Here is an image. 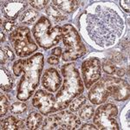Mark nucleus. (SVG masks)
Here are the masks:
<instances>
[{"mask_svg":"<svg viewBox=\"0 0 130 130\" xmlns=\"http://www.w3.org/2000/svg\"><path fill=\"white\" fill-rule=\"evenodd\" d=\"M86 28L90 38L101 47H109L121 37L124 24L121 16L103 5H98L94 11L86 15Z\"/></svg>","mask_w":130,"mask_h":130,"instance_id":"f257e3e1","label":"nucleus"},{"mask_svg":"<svg viewBox=\"0 0 130 130\" xmlns=\"http://www.w3.org/2000/svg\"><path fill=\"white\" fill-rule=\"evenodd\" d=\"M129 90L130 87L127 82L105 76L90 89L89 99L96 105L104 103L110 96L116 101H126L129 98Z\"/></svg>","mask_w":130,"mask_h":130,"instance_id":"f03ea898","label":"nucleus"},{"mask_svg":"<svg viewBox=\"0 0 130 130\" xmlns=\"http://www.w3.org/2000/svg\"><path fill=\"white\" fill-rule=\"evenodd\" d=\"M43 68V56L37 53L30 58L24 60L23 67V76L18 88V100L25 102L33 95L38 86L42 71Z\"/></svg>","mask_w":130,"mask_h":130,"instance_id":"7ed1b4c3","label":"nucleus"},{"mask_svg":"<svg viewBox=\"0 0 130 130\" xmlns=\"http://www.w3.org/2000/svg\"><path fill=\"white\" fill-rule=\"evenodd\" d=\"M62 74L64 77L63 85L58 91L56 100L62 110L70 105L72 100L83 93L84 86L75 63L63 65Z\"/></svg>","mask_w":130,"mask_h":130,"instance_id":"20e7f679","label":"nucleus"},{"mask_svg":"<svg viewBox=\"0 0 130 130\" xmlns=\"http://www.w3.org/2000/svg\"><path fill=\"white\" fill-rule=\"evenodd\" d=\"M37 44L44 50H48L57 44L62 36V29L58 25L52 26L50 20L41 17L32 29Z\"/></svg>","mask_w":130,"mask_h":130,"instance_id":"39448f33","label":"nucleus"},{"mask_svg":"<svg viewBox=\"0 0 130 130\" xmlns=\"http://www.w3.org/2000/svg\"><path fill=\"white\" fill-rule=\"evenodd\" d=\"M62 38L66 47V50L62 54L63 61L76 60L86 53V47L82 43L78 32L72 25L65 24L62 27Z\"/></svg>","mask_w":130,"mask_h":130,"instance_id":"423d86ee","label":"nucleus"},{"mask_svg":"<svg viewBox=\"0 0 130 130\" xmlns=\"http://www.w3.org/2000/svg\"><path fill=\"white\" fill-rule=\"evenodd\" d=\"M17 55L21 57L30 56L37 50V46L31 38L30 31L27 27L22 26L12 31L9 37Z\"/></svg>","mask_w":130,"mask_h":130,"instance_id":"0eeeda50","label":"nucleus"},{"mask_svg":"<svg viewBox=\"0 0 130 130\" xmlns=\"http://www.w3.org/2000/svg\"><path fill=\"white\" fill-rule=\"evenodd\" d=\"M81 121L79 118L69 111H62L58 114L51 115L45 120L43 129L71 130L79 127Z\"/></svg>","mask_w":130,"mask_h":130,"instance_id":"6e6552de","label":"nucleus"},{"mask_svg":"<svg viewBox=\"0 0 130 130\" xmlns=\"http://www.w3.org/2000/svg\"><path fill=\"white\" fill-rule=\"evenodd\" d=\"M117 114H118V109L114 104L108 103L101 106L97 108L94 116V123L97 126V128L99 129L117 130L120 128L115 120V116Z\"/></svg>","mask_w":130,"mask_h":130,"instance_id":"1a4fd4ad","label":"nucleus"},{"mask_svg":"<svg viewBox=\"0 0 130 130\" xmlns=\"http://www.w3.org/2000/svg\"><path fill=\"white\" fill-rule=\"evenodd\" d=\"M33 106L37 108L42 114L48 115L62 110L56 98L50 93H47L43 90H38L35 94L32 100Z\"/></svg>","mask_w":130,"mask_h":130,"instance_id":"9d476101","label":"nucleus"},{"mask_svg":"<svg viewBox=\"0 0 130 130\" xmlns=\"http://www.w3.org/2000/svg\"><path fill=\"white\" fill-rule=\"evenodd\" d=\"M83 80L87 89H89L101 76V62L97 58H89L82 65Z\"/></svg>","mask_w":130,"mask_h":130,"instance_id":"9b49d317","label":"nucleus"},{"mask_svg":"<svg viewBox=\"0 0 130 130\" xmlns=\"http://www.w3.org/2000/svg\"><path fill=\"white\" fill-rule=\"evenodd\" d=\"M62 83V78L55 69H48L43 76V86L50 92H56Z\"/></svg>","mask_w":130,"mask_h":130,"instance_id":"f8f14e48","label":"nucleus"},{"mask_svg":"<svg viewBox=\"0 0 130 130\" xmlns=\"http://www.w3.org/2000/svg\"><path fill=\"white\" fill-rule=\"evenodd\" d=\"M26 6L24 1H9L4 4L2 6V13L5 18L10 20H14L24 12V9Z\"/></svg>","mask_w":130,"mask_h":130,"instance_id":"ddd939ff","label":"nucleus"},{"mask_svg":"<svg viewBox=\"0 0 130 130\" xmlns=\"http://www.w3.org/2000/svg\"><path fill=\"white\" fill-rule=\"evenodd\" d=\"M53 5L56 6L58 10H60L62 12L66 13H71L74 10L78 8L80 2L76 0H70V1H64V0H54Z\"/></svg>","mask_w":130,"mask_h":130,"instance_id":"4468645a","label":"nucleus"},{"mask_svg":"<svg viewBox=\"0 0 130 130\" xmlns=\"http://www.w3.org/2000/svg\"><path fill=\"white\" fill-rule=\"evenodd\" d=\"M0 71H1L0 72V76H1L0 86H1V89L3 91H9L13 87V77L10 73V71L5 68H1Z\"/></svg>","mask_w":130,"mask_h":130,"instance_id":"2eb2a0df","label":"nucleus"},{"mask_svg":"<svg viewBox=\"0 0 130 130\" xmlns=\"http://www.w3.org/2000/svg\"><path fill=\"white\" fill-rule=\"evenodd\" d=\"M24 123L21 120H17L14 116H9L5 120L2 121L1 129H24Z\"/></svg>","mask_w":130,"mask_h":130,"instance_id":"dca6fc26","label":"nucleus"},{"mask_svg":"<svg viewBox=\"0 0 130 130\" xmlns=\"http://www.w3.org/2000/svg\"><path fill=\"white\" fill-rule=\"evenodd\" d=\"M43 123V116L37 112H33L27 119V127L29 129H37Z\"/></svg>","mask_w":130,"mask_h":130,"instance_id":"f3484780","label":"nucleus"},{"mask_svg":"<svg viewBox=\"0 0 130 130\" xmlns=\"http://www.w3.org/2000/svg\"><path fill=\"white\" fill-rule=\"evenodd\" d=\"M38 13L37 10L29 9L26 10L23 12L19 17V20L21 23L25 24H31L32 23H34L37 18Z\"/></svg>","mask_w":130,"mask_h":130,"instance_id":"a211bd4d","label":"nucleus"},{"mask_svg":"<svg viewBox=\"0 0 130 130\" xmlns=\"http://www.w3.org/2000/svg\"><path fill=\"white\" fill-rule=\"evenodd\" d=\"M46 12H47V14L50 17H51L52 18H54V19H56V20H58V21H62L67 18L66 15H64L60 10H58L57 8L54 5L49 6V7L47 8V10H46Z\"/></svg>","mask_w":130,"mask_h":130,"instance_id":"6ab92c4d","label":"nucleus"},{"mask_svg":"<svg viewBox=\"0 0 130 130\" xmlns=\"http://www.w3.org/2000/svg\"><path fill=\"white\" fill-rule=\"evenodd\" d=\"M94 115V108L93 107L88 105L83 107L79 112V116L83 121H89Z\"/></svg>","mask_w":130,"mask_h":130,"instance_id":"aec40b11","label":"nucleus"},{"mask_svg":"<svg viewBox=\"0 0 130 130\" xmlns=\"http://www.w3.org/2000/svg\"><path fill=\"white\" fill-rule=\"evenodd\" d=\"M86 102H87V99H86V97H84V96H80V97L72 101V102H71L70 105V111H72V112L78 111L86 103Z\"/></svg>","mask_w":130,"mask_h":130,"instance_id":"412c9836","label":"nucleus"},{"mask_svg":"<svg viewBox=\"0 0 130 130\" xmlns=\"http://www.w3.org/2000/svg\"><path fill=\"white\" fill-rule=\"evenodd\" d=\"M27 109V106L26 104H24V102H14L13 104L10 107V111H11L13 114L17 115H20L24 113Z\"/></svg>","mask_w":130,"mask_h":130,"instance_id":"4be33fe9","label":"nucleus"},{"mask_svg":"<svg viewBox=\"0 0 130 130\" xmlns=\"http://www.w3.org/2000/svg\"><path fill=\"white\" fill-rule=\"evenodd\" d=\"M8 108H9V102L7 98L2 94L0 96V116L3 117L4 115H5Z\"/></svg>","mask_w":130,"mask_h":130,"instance_id":"5701e85b","label":"nucleus"},{"mask_svg":"<svg viewBox=\"0 0 130 130\" xmlns=\"http://www.w3.org/2000/svg\"><path fill=\"white\" fill-rule=\"evenodd\" d=\"M103 70L108 74H114L115 73V66L114 62H112L110 60H105L102 63Z\"/></svg>","mask_w":130,"mask_h":130,"instance_id":"b1692460","label":"nucleus"},{"mask_svg":"<svg viewBox=\"0 0 130 130\" xmlns=\"http://www.w3.org/2000/svg\"><path fill=\"white\" fill-rule=\"evenodd\" d=\"M24 60L23 59H20L14 63L13 65V71L15 73V75L17 76H19V75L22 74L23 72V67H24Z\"/></svg>","mask_w":130,"mask_h":130,"instance_id":"393cba45","label":"nucleus"},{"mask_svg":"<svg viewBox=\"0 0 130 130\" xmlns=\"http://www.w3.org/2000/svg\"><path fill=\"white\" fill-rule=\"evenodd\" d=\"M49 1L48 0H41V1H30V4L32 7H34L35 9L37 10H43L46 5H48Z\"/></svg>","mask_w":130,"mask_h":130,"instance_id":"a878e982","label":"nucleus"},{"mask_svg":"<svg viewBox=\"0 0 130 130\" xmlns=\"http://www.w3.org/2000/svg\"><path fill=\"white\" fill-rule=\"evenodd\" d=\"M16 26L17 24L14 21H7L4 24V28H5V30L7 31H14L16 30Z\"/></svg>","mask_w":130,"mask_h":130,"instance_id":"bb28decb","label":"nucleus"},{"mask_svg":"<svg viewBox=\"0 0 130 130\" xmlns=\"http://www.w3.org/2000/svg\"><path fill=\"white\" fill-rule=\"evenodd\" d=\"M120 5L121 6V8H122L123 10H125V11L127 12H129V5H130V2L128 0H123V1H121L120 2Z\"/></svg>","mask_w":130,"mask_h":130,"instance_id":"cd10ccee","label":"nucleus"},{"mask_svg":"<svg viewBox=\"0 0 130 130\" xmlns=\"http://www.w3.org/2000/svg\"><path fill=\"white\" fill-rule=\"evenodd\" d=\"M4 52H5L6 56H7L10 60H13L14 59V54L12 53V51L10 50V49L9 47H5V48H4Z\"/></svg>","mask_w":130,"mask_h":130,"instance_id":"c85d7f7f","label":"nucleus"},{"mask_svg":"<svg viewBox=\"0 0 130 130\" xmlns=\"http://www.w3.org/2000/svg\"><path fill=\"white\" fill-rule=\"evenodd\" d=\"M48 62L50 64H57L59 62V59L57 58V56H50L48 58Z\"/></svg>","mask_w":130,"mask_h":130,"instance_id":"c756f323","label":"nucleus"},{"mask_svg":"<svg viewBox=\"0 0 130 130\" xmlns=\"http://www.w3.org/2000/svg\"><path fill=\"white\" fill-rule=\"evenodd\" d=\"M52 55L59 57V56L62 55V49H61V48H56V49H54L52 50Z\"/></svg>","mask_w":130,"mask_h":130,"instance_id":"7c9ffc66","label":"nucleus"},{"mask_svg":"<svg viewBox=\"0 0 130 130\" xmlns=\"http://www.w3.org/2000/svg\"><path fill=\"white\" fill-rule=\"evenodd\" d=\"M113 60L115 61V62H119L121 60V55L120 53H115L113 55Z\"/></svg>","mask_w":130,"mask_h":130,"instance_id":"2f4dec72","label":"nucleus"},{"mask_svg":"<svg viewBox=\"0 0 130 130\" xmlns=\"http://www.w3.org/2000/svg\"><path fill=\"white\" fill-rule=\"evenodd\" d=\"M128 43H129V39H128V37H127L125 40H123L122 42H121V46L124 47L125 49H127V50H128V48H129Z\"/></svg>","mask_w":130,"mask_h":130,"instance_id":"473e14b6","label":"nucleus"},{"mask_svg":"<svg viewBox=\"0 0 130 130\" xmlns=\"http://www.w3.org/2000/svg\"><path fill=\"white\" fill-rule=\"evenodd\" d=\"M82 130H84V129H97V127H95L94 125H89V124H86V125H83V127H81Z\"/></svg>","mask_w":130,"mask_h":130,"instance_id":"72a5a7b5","label":"nucleus"},{"mask_svg":"<svg viewBox=\"0 0 130 130\" xmlns=\"http://www.w3.org/2000/svg\"><path fill=\"white\" fill-rule=\"evenodd\" d=\"M5 52H4L3 49H1V64L3 65L4 63L5 62Z\"/></svg>","mask_w":130,"mask_h":130,"instance_id":"f704fd0d","label":"nucleus"},{"mask_svg":"<svg viewBox=\"0 0 130 130\" xmlns=\"http://www.w3.org/2000/svg\"><path fill=\"white\" fill-rule=\"evenodd\" d=\"M116 74L119 75V76H122V75H124V70H122V69H121V70H117V72H116Z\"/></svg>","mask_w":130,"mask_h":130,"instance_id":"c9c22d12","label":"nucleus"},{"mask_svg":"<svg viewBox=\"0 0 130 130\" xmlns=\"http://www.w3.org/2000/svg\"><path fill=\"white\" fill-rule=\"evenodd\" d=\"M5 41V34L3 33V31H1V43Z\"/></svg>","mask_w":130,"mask_h":130,"instance_id":"e433bc0d","label":"nucleus"}]
</instances>
